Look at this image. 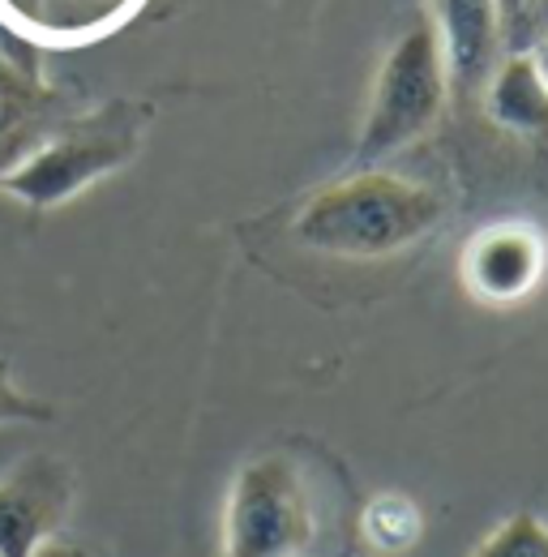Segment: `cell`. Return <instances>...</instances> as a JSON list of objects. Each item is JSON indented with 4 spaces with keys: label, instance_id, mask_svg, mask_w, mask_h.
<instances>
[{
    "label": "cell",
    "instance_id": "cell-11",
    "mask_svg": "<svg viewBox=\"0 0 548 557\" xmlns=\"http://www.w3.org/2000/svg\"><path fill=\"white\" fill-rule=\"evenodd\" d=\"M497 17H501V39L514 35V52H523L532 35V0H497Z\"/></svg>",
    "mask_w": 548,
    "mask_h": 557
},
{
    "label": "cell",
    "instance_id": "cell-3",
    "mask_svg": "<svg viewBox=\"0 0 548 557\" xmlns=\"http://www.w3.org/2000/svg\"><path fill=\"white\" fill-rule=\"evenodd\" d=\"M322 515L291 455L240 463L223 510V557H317Z\"/></svg>",
    "mask_w": 548,
    "mask_h": 557
},
{
    "label": "cell",
    "instance_id": "cell-1",
    "mask_svg": "<svg viewBox=\"0 0 548 557\" xmlns=\"http://www.w3.org/2000/svg\"><path fill=\"white\" fill-rule=\"evenodd\" d=\"M446 214V202L408 176L360 168L317 189L296 210L291 232L300 245L331 258H390L424 240Z\"/></svg>",
    "mask_w": 548,
    "mask_h": 557
},
{
    "label": "cell",
    "instance_id": "cell-7",
    "mask_svg": "<svg viewBox=\"0 0 548 557\" xmlns=\"http://www.w3.org/2000/svg\"><path fill=\"white\" fill-rule=\"evenodd\" d=\"M545 271V245L527 227H488L468 253V283L484 300H519Z\"/></svg>",
    "mask_w": 548,
    "mask_h": 557
},
{
    "label": "cell",
    "instance_id": "cell-9",
    "mask_svg": "<svg viewBox=\"0 0 548 557\" xmlns=\"http://www.w3.org/2000/svg\"><path fill=\"white\" fill-rule=\"evenodd\" d=\"M472 557H548V523L532 510H514L479 541Z\"/></svg>",
    "mask_w": 548,
    "mask_h": 557
},
{
    "label": "cell",
    "instance_id": "cell-4",
    "mask_svg": "<svg viewBox=\"0 0 548 557\" xmlns=\"http://www.w3.org/2000/svg\"><path fill=\"white\" fill-rule=\"evenodd\" d=\"M446 57L433 22L411 26L408 35L390 48L382 61V73L373 82V99L364 112V129L356 141V163L373 168L386 154L403 150L415 138H424L446 103Z\"/></svg>",
    "mask_w": 548,
    "mask_h": 557
},
{
    "label": "cell",
    "instance_id": "cell-15",
    "mask_svg": "<svg viewBox=\"0 0 548 557\" xmlns=\"http://www.w3.org/2000/svg\"><path fill=\"white\" fill-rule=\"evenodd\" d=\"M532 9L540 13V26H548V0H532Z\"/></svg>",
    "mask_w": 548,
    "mask_h": 557
},
{
    "label": "cell",
    "instance_id": "cell-6",
    "mask_svg": "<svg viewBox=\"0 0 548 557\" xmlns=\"http://www.w3.org/2000/svg\"><path fill=\"white\" fill-rule=\"evenodd\" d=\"M433 26L441 39L446 73L468 90L484 86V77L493 73V61H497V44H501L497 0H437Z\"/></svg>",
    "mask_w": 548,
    "mask_h": 557
},
{
    "label": "cell",
    "instance_id": "cell-8",
    "mask_svg": "<svg viewBox=\"0 0 548 557\" xmlns=\"http://www.w3.org/2000/svg\"><path fill=\"white\" fill-rule=\"evenodd\" d=\"M488 116L514 134L548 146V86L527 52L501 61L488 82Z\"/></svg>",
    "mask_w": 548,
    "mask_h": 557
},
{
    "label": "cell",
    "instance_id": "cell-5",
    "mask_svg": "<svg viewBox=\"0 0 548 557\" xmlns=\"http://www.w3.org/2000/svg\"><path fill=\"white\" fill-rule=\"evenodd\" d=\"M73 506V468L57 455H26L0 481V557H35Z\"/></svg>",
    "mask_w": 548,
    "mask_h": 557
},
{
    "label": "cell",
    "instance_id": "cell-2",
    "mask_svg": "<svg viewBox=\"0 0 548 557\" xmlns=\"http://www.w3.org/2000/svg\"><path fill=\"white\" fill-rule=\"evenodd\" d=\"M146 108L137 103H108L82 121L52 129L17 168L0 176V189L26 207H61L90 189L95 181L125 168L141 146Z\"/></svg>",
    "mask_w": 548,
    "mask_h": 557
},
{
    "label": "cell",
    "instance_id": "cell-10",
    "mask_svg": "<svg viewBox=\"0 0 548 557\" xmlns=\"http://www.w3.org/2000/svg\"><path fill=\"white\" fill-rule=\"evenodd\" d=\"M9 420H52V404H39L26 391H17L9 377V364L0 360V424Z\"/></svg>",
    "mask_w": 548,
    "mask_h": 557
},
{
    "label": "cell",
    "instance_id": "cell-14",
    "mask_svg": "<svg viewBox=\"0 0 548 557\" xmlns=\"http://www.w3.org/2000/svg\"><path fill=\"white\" fill-rule=\"evenodd\" d=\"M86 4H103V9H116V13H125L134 0H86Z\"/></svg>",
    "mask_w": 548,
    "mask_h": 557
},
{
    "label": "cell",
    "instance_id": "cell-13",
    "mask_svg": "<svg viewBox=\"0 0 548 557\" xmlns=\"http://www.w3.org/2000/svg\"><path fill=\"white\" fill-rule=\"evenodd\" d=\"M532 61H536V70H540V77H545V86H548V35L540 39V48H536V57H532Z\"/></svg>",
    "mask_w": 548,
    "mask_h": 557
},
{
    "label": "cell",
    "instance_id": "cell-12",
    "mask_svg": "<svg viewBox=\"0 0 548 557\" xmlns=\"http://www.w3.org/2000/svg\"><path fill=\"white\" fill-rule=\"evenodd\" d=\"M35 557H90L82 545H73V541H61V536H52V541H43Z\"/></svg>",
    "mask_w": 548,
    "mask_h": 557
}]
</instances>
